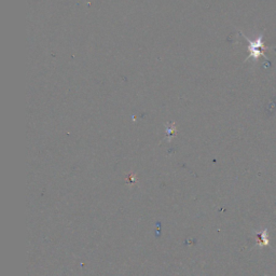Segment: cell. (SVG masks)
I'll list each match as a JSON object with an SVG mask.
<instances>
[{"instance_id": "obj_1", "label": "cell", "mask_w": 276, "mask_h": 276, "mask_svg": "<svg viewBox=\"0 0 276 276\" xmlns=\"http://www.w3.org/2000/svg\"><path fill=\"white\" fill-rule=\"evenodd\" d=\"M242 36L245 37V39L248 41V50H249V56L247 57V60L249 58H254V60H258L259 57L263 56L265 60H267V57L264 54V50L271 49L270 47H266L263 44V36L260 35L256 40H250L247 38L245 35L242 33Z\"/></svg>"}]
</instances>
